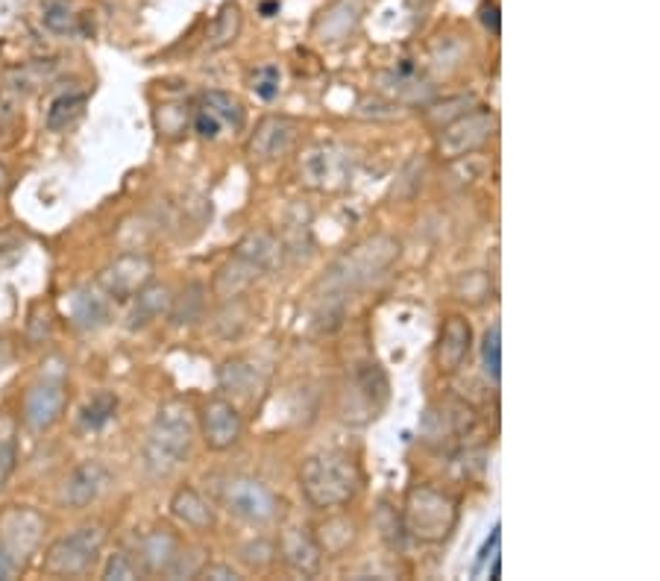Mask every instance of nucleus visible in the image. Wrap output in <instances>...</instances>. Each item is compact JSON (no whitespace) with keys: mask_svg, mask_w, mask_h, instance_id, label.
Listing matches in <instances>:
<instances>
[{"mask_svg":"<svg viewBox=\"0 0 660 581\" xmlns=\"http://www.w3.org/2000/svg\"><path fill=\"white\" fill-rule=\"evenodd\" d=\"M279 555L291 570L303 576H314L323 564V549L317 543V535H311L303 526H285L279 532Z\"/></svg>","mask_w":660,"mask_h":581,"instance_id":"16","label":"nucleus"},{"mask_svg":"<svg viewBox=\"0 0 660 581\" xmlns=\"http://www.w3.org/2000/svg\"><path fill=\"white\" fill-rule=\"evenodd\" d=\"M9 573H12V561H9V555L0 549V579H9Z\"/></svg>","mask_w":660,"mask_h":581,"instance_id":"39","label":"nucleus"},{"mask_svg":"<svg viewBox=\"0 0 660 581\" xmlns=\"http://www.w3.org/2000/svg\"><path fill=\"white\" fill-rule=\"evenodd\" d=\"M241 414L238 408L223 400V397H215L209 403L203 405L200 411V432H203V441L206 447L215 449V452H223V449L235 447L241 441Z\"/></svg>","mask_w":660,"mask_h":581,"instance_id":"13","label":"nucleus"},{"mask_svg":"<svg viewBox=\"0 0 660 581\" xmlns=\"http://www.w3.org/2000/svg\"><path fill=\"white\" fill-rule=\"evenodd\" d=\"M238 33H241V9L235 3L220 6V12L209 27V47L220 50V47L232 45L238 39Z\"/></svg>","mask_w":660,"mask_h":581,"instance_id":"28","label":"nucleus"},{"mask_svg":"<svg viewBox=\"0 0 660 581\" xmlns=\"http://www.w3.org/2000/svg\"><path fill=\"white\" fill-rule=\"evenodd\" d=\"M42 24L53 36H74L77 33V15L65 0H50L44 6Z\"/></svg>","mask_w":660,"mask_h":581,"instance_id":"31","label":"nucleus"},{"mask_svg":"<svg viewBox=\"0 0 660 581\" xmlns=\"http://www.w3.org/2000/svg\"><path fill=\"white\" fill-rule=\"evenodd\" d=\"M44 520L33 508H6L0 514V549L9 561H27V555L39 546Z\"/></svg>","mask_w":660,"mask_h":581,"instance_id":"11","label":"nucleus"},{"mask_svg":"<svg viewBox=\"0 0 660 581\" xmlns=\"http://www.w3.org/2000/svg\"><path fill=\"white\" fill-rule=\"evenodd\" d=\"M103 579L106 581L135 579V564L130 561V555H124V552L109 555V561H106V567H103Z\"/></svg>","mask_w":660,"mask_h":581,"instance_id":"34","label":"nucleus"},{"mask_svg":"<svg viewBox=\"0 0 660 581\" xmlns=\"http://www.w3.org/2000/svg\"><path fill=\"white\" fill-rule=\"evenodd\" d=\"M9 358H12V353H9V344H6V341H0V367H6V364H9Z\"/></svg>","mask_w":660,"mask_h":581,"instance_id":"40","label":"nucleus"},{"mask_svg":"<svg viewBox=\"0 0 660 581\" xmlns=\"http://www.w3.org/2000/svg\"><path fill=\"white\" fill-rule=\"evenodd\" d=\"M50 77H53V62H27V65H18V68L6 71V91L24 97V94L42 89Z\"/></svg>","mask_w":660,"mask_h":581,"instance_id":"26","label":"nucleus"},{"mask_svg":"<svg viewBox=\"0 0 660 581\" xmlns=\"http://www.w3.org/2000/svg\"><path fill=\"white\" fill-rule=\"evenodd\" d=\"M482 364L487 379H490L493 385H499V382H502V329H499V323H493V326L484 332Z\"/></svg>","mask_w":660,"mask_h":581,"instance_id":"32","label":"nucleus"},{"mask_svg":"<svg viewBox=\"0 0 660 581\" xmlns=\"http://www.w3.org/2000/svg\"><path fill=\"white\" fill-rule=\"evenodd\" d=\"M279 262H282L279 238L270 232H250L247 238H241V244L229 256V262L218 270L212 291L220 300H232V297L244 294L253 282H259L264 273H270Z\"/></svg>","mask_w":660,"mask_h":581,"instance_id":"3","label":"nucleus"},{"mask_svg":"<svg viewBox=\"0 0 660 581\" xmlns=\"http://www.w3.org/2000/svg\"><path fill=\"white\" fill-rule=\"evenodd\" d=\"M86 103L88 97L83 91H68V94L53 97L50 106H47V112H44V127H47L50 133H62V130L74 127V124L83 118Z\"/></svg>","mask_w":660,"mask_h":581,"instance_id":"25","label":"nucleus"},{"mask_svg":"<svg viewBox=\"0 0 660 581\" xmlns=\"http://www.w3.org/2000/svg\"><path fill=\"white\" fill-rule=\"evenodd\" d=\"M24 235L15 232V229H0V270L12 268L21 256H24Z\"/></svg>","mask_w":660,"mask_h":581,"instance_id":"33","label":"nucleus"},{"mask_svg":"<svg viewBox=\"0 0 660 581\" xmlns=\"http://www.w3.org/2000/svg\"><path fill=\"white\" fill-rule=\"evenodd\" d=\"M171 294L165 285H144L135 294V306L130 312V329H144L156 320H162V314L171 312Z\"/></svg>","mask_w":660,"mask_h":581,"instance_id":"22","label":"nucleus"},{"mask_svg":"<svg viewBox=\"0 0 660 581\" xmlns=\"http://www.w3.org/2000/svg\"><path fill=\"white\" fill-rule=\"evenodd\" d=\"M153 279V262L144 253H124L109 268L100 270L97 285L109 300L127 303Z\"/></svg>","mask_w":660,"mask_h":581,"instance_id":"10","label":"nucleus"},{"mask_svg":"<svg viewBox=\"0 0 660 581\" xmlns=\"http://www.w3.org/2000/svg\"><path fill=\"white\" fill-rule=\"evenodd\" d=\"M402 253V244L394 235H373L364 238L361 244H355L347 250L332 268L326 270V276L320 279V303L329 306H341V300L347 294H355L361 288H370L373 282L385 279L388 270L394 268L396 259Z\"/></svg>","mask_w":660,"mask_h":581,"instance_id":"1","label":"nucleus"},{"mask_svg":"<svg viewBox=\"0 0 660 581\" xmlns=\"http://www.w3.org/2000/svg\"><path fill=\"white\" fill-rule=\"evenodd\" d=\"M470 350H473V326H470V320H464L458 314L449 317L443 323V329H440L438 350H435L440 373H458L467 364Z\"/></svg>","mask_w":660,"mask_h":581,"instance_id":"17","label":"nucleus"},{"mask_svg":"<svg viewBox=\"0 0 660 581\" xmlns=\"http://www.w3.org/2000/svg\"><path fill=\"white\" fill-rule=\"evenodd\" d=\"M473 423V411L464 408L458 403H446L443 411H429L426 417V441L435 444V441H455L461 438Z\"/></svg>","mask_w":660,"mask_h":581,"instance_id":"21","label":"nucleus"},{"mask_svg":"<svg viewBox=\"0 0 660 581\" xmlns=\"http://www.w3.org/2000/svg\"><path fill=\"white\" fill-rule=\"evenodd\" d=\"M115 408H118L115 394H109V391L94 394V397L83 405V411H80V423H83V429H88V432L103 429V426L115 417Z\"/></svg>","mask_w":660,"mask_h":581,"instance_id":"30","label":"nucleus"},{"mask_svg":"<svg viewBox=\"0 0 660 581\" xmlns=\"http://www.w3.org/2000/svg\"><path fill=\"white\" fill-rule=\"evenodd\" d=\"M244 124V109L241 103L226 94V91H209L200 97L197 103V115H194V130L203 135V138H218L226 127L238 130Z\"/></svg>","mask_w":660,"mask_h":581,"instance_id":"14","label":"nucleus"},{"mask_svg":"<svg viewBox=\"0 0 660 581\" xmlns=\"http://www.w3.org/2000/svg\"><path fill=\"white\" fill-rule=\"evenodd\" d=\"M300 133V124L285 115H267L259 121L256 133L247 141V153L253 162H276L291 153Z\"/></svg>","mask_w":660,"mask_h":581,"instance_id":"12","label":"nucleus"},{"mask_svg":"<svg viewBox=\"0 0 660 581\" xmlns=\"http://www.w3.org/2000/svg\"><path fill=\"white\" fill-rule=\"evenodd\" d=\"M200 576H206V579H238V573H235L232 567H223V564H212V567H206Z\"/></svg>","mask_w":660,"mask_h":581,"instance_id":"38","label":"nucleus"},{"mask_svg":"<svg viewBox=\"0 0 660 581\" xmlns=\"http://www.w3.org/2000/svg\"><path fill=\"white\" fill-rule=\"evenodd\" d=\"M499 526H493V532H490V537L484 540L482 552H479V561H476V570L473 573H479V567H482L487 558H493V555H499Z\"/></svg>","mask_w":660,"mask_h":581,"instance_id":"36","label":"nucleus"},{"mask_svg":"<svg viewBox=\"0 0 660 581\" xmlns=\"http://www.w3.org/2000/svg\"><path fill=\"white\" fill-rule=\"evenodd\" d=\"M300 491L317 511H332L355 499L361 491V470L347 452L329 449L311 455L300 470Z\"/></svg>","mask_w":660,"mask_h":581,"instance_id":"2","label":"nucleus"},{"mask_svg":"<svg viewBox=\"0 0 660 581\" xmlns=\"http://www.w3.org/2000/svg\"><path fill=\"white\" fill-rule=\"evenodd\" d=\"M103 543H106V532L97 526H86L71 535L56 537L44 552V573L65 576V579L83 576L94 567Z\"/></svg>","mask_w":660,"mask_h":581,"instance_id":"6","label":"nucleus"},{"mask_svg":"<svg viewBox=\"0 0 660 581\" xmlns=\"http://www.w3.org/2000/svg\"><path fill=\"white\" fill-rule=\"evenodd\" d=\"M358 15H361V0H338V3H332V6L323 12L320 24H317L323 42H341V39H347L352 30H355V24H358Z\"/></svg>","mask_w":660,"mask_h":581,"instance_id":"23","label":"nucleus"},{"mask_svg":"<svg viewBox=\"0 0 660 581\" xmlns=\"http://www.w3.org/2000/svg\"><path fill=\"white\" fill-rule=\"evenodd\" d=\"M482 24L493 33V36H499V30H502V24H499V6L496 3H484L482 6Z\"/></svg>","mask_w":660,"mask_h":581,"instance_id":"37","label":"nucleus"},{"mask_svg":"<svg viewBox=\"0 0 660 581\" xmlns=\"http://www.w3.org/2000/svg\"><path fill=\"white\" fill-rule=\"evenodd\" d=\"M194 444V426L188 417V408L171 400L159 408L150 432H147V444H144V467L150 476H171L176 467L188 458Z\"/></svg>","mask_w":660,"mask_h":581,"instance_id":"4","label":"nucleus"},{"mask_svg":"<svg viewBox=\"0 0 660 581\" xmlns=\"http://www.w3.org/2000/svg\"><path fill=\"white\" fill-rule=\"evenodd\" d=\"M106 485H109V470L100 461H83L65 476V482L59 488V502L65 508L83 511L86 505H91L103 493Z\"/></svg>","mask_w":660,"mask_h":581,"instance_id":"15","label":"nucleus"},{"mask_svg":"<svg viewBox=\"0 0 660 581\" xmlns=\"http://www.w3.org/2000/svg\"><path fill=\"white\" fill-rule=\"evenodd\" d=\"M171 514L182 526L194 529V532H209L215 529V511L212 505L194 491V488H179L171 499Z\"/></svg>","mask_w":660,"mask_h":581,"instance_id":"20","label":"nucleus"},{"mask_svg":"<svg viewBox=\"0 0 660 581\" xmlns=\"http://www.w3.org/2000/svg\"><path fill=\"white\" fill-rule=\"evenodd\" d=\"M352 177V153L344 144H314L300 159V179L314 191H341Z\"/></svg>","mask_w":660,"mask_h":581,"instance_id":"9","label":"nucleus"},{"mask_svg":"<svg viewBox=\"0 0 660 581\" xmlns=\"http://www.w3.org/2000/svg\"><path fill=\"white\" fill-rule=\"evenodd\" d=\"M496 133H499V115L496 112H490V109L464 112L455 121H449L446 127H440L438 156L446 162L467 159L476 150H482L484 144H490Z\"/></svg>","mask_w":660,"mask_h":581,"instance_id":"7","label":"nucleus"},{"mask_svg":"<svg viewBox=\"0 0 660 581\" xmlns=\"http://www.w3.org/2000/svg\"><path fill=\"white\" fill-rule=\"evenodd\" d=\"M65 411V388L62 382H53V379H44L39 385L30 388L27 394V403H24V420L30 429L44 432L50 429Z\"/></svg>","mask_w":660,"mask_h":581,"instance_id":"18","label":"nucleus"},{"mask_svg":"<svg viewBox=\"0 0 660 581\" xmlns=\"http://www.w3.org/2000/svg\"><path fill=\"white\" fill-rule=\"evenodd\" d=\"M74 320L83 329H97L109 320V303L100 291H80L74 294Z\"/></svg>","mask_w":660,"mask_h":581,"instance_id":"27","label":"nucleus"},{"mask_svg":"<svg viewBox=\"0 0 660 581\" xmlns=\"http://www.w3.org/2000/svg\"><path fill=\"white\" fill-rule=\"evenodd\" d=\"M182 561V543L174 532L162 529V532H150L138 540V564L144 567V573L159 576V573H176Z\"/></svg>","mask_w":660,"mask_h":581,"instance_id":"19","label":"nucleus"},{"mask_svg":"<svg viewBox=\"0 0 660 581\" xmlns=\"http://www.w3.org/2000/svg\"><path fill=\"white\" fill-rule=\"evenodd\" d=\"M218 379H220V388L229 391V394H235V397H250V394L262 385L256 364L244 356L223 361Z\"/></svg>","mask_w":660,"mask_h":581,"instance_id":"24","label":"nucleus"},{"mask_svg":"<svg viewBox=\"0 0 660 581\" xmlns=\"http://www.w3.org/2000/svg\"><path fill=\"white\" fill-rule=\"evenodd\" d=\"M18 458V429L9 414L0 411V491L6 488Z\"/></svg>","mask_w":660,"mask_h":581,"instance_id":"29","label":"nucleus"},{"mask_svg":"<svg viewBox=\"0 0 660 581\" xmlns=\"http://www.w3.org/2000/svg\"><path fill=\"white\" fill-rule=\"evenodd\" d=\"M458 526V502L432 485H414L402 502V529L420 543H443Z\"/></svg>","mask_w":660,"mask_h":581,"instance_id":"5","label":"nucleus"},{"mask_svg":"<svg viewBox=\"0 0 660 581\" xmlns=\"http://www.w3.org/2000/svg\"><path fill=\"white\" fill-rule=\"evenodd\" d=\"M253 89H256V94L264 97V100H273L276 91H279V68H273V65L259 68V71L253 74Z\"/></svg>","mask_w":660,"mask_h":581,"instance_id":"35","label":"nucleus"},{"mask_svg":"<svg viewBox=\"0 0 660 581\" xmlns=\"http://www.w3.org/2000/svg\"><path fill=\"white\" fill-rule=\"evenodd\" d=\"M220 505L244 523H270L279 514V499L253 476H229L220 482Z\"/></svg>","mask_w":660,"mask_h":581,"instance_id":"8","label":"nucleus"}]
</instances>
